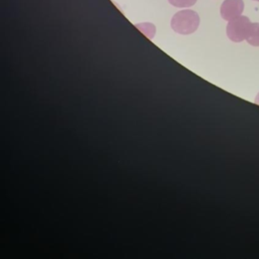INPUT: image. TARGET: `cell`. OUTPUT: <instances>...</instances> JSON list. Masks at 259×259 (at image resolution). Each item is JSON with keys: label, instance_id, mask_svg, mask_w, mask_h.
I'll list each match as a JSON object with an SVG mask.
<instances>
[{"label": "cell", "instance_id": "1", "mask_svg": "<svg viewBox=\"0 0 259 259\" xmlns=\"http://www.w3.org/2000/svg\"><path fill=\"white\" fill-rule=\"evenodd\" d=\"M199 25L198 14L190 9H184L176 12L171 19L172 29L180 34H190L194 32Z\"/></svg>", "mask_w": 259, "mask_h": 259}, {"label": "cell", "instance_id": "2", "mask_svg": "<svg viewBox=\"0 0 259 259\" xmlns=\"http://www.w3.org/2000/svg\"><path fill=\"white\" fill-rule=\"evenodd\" d=\"M253 28V22L247 16H238L231 19L227 24L226 32L228 37L234 42H240L250 35Z\"/></svg>", "mask_w": 259, "mask_h": 259}, {"label": "cell", "instance_id": "3", "mask_svg": "<svg viewBox=\"0 0 259 259\" xmlns=\"http://www.w3.org/2000/svg\"><path fill=\"white\" fill-rule=\"evenodd\" d=\"M244 10L243 0H225L221 5V16L230 21L242 14Z\"/></svg>", "mask_w": 259, "mask_h": 259}, {"label": "cell", "instance_id": "4", "mask_svg": "<svg viewBox=\"0 0 259 259\" xmlns=\"http://www.w3.org/2000/svg\"><path fill=\"white\" fill-rule=\"evenodd\" d=\"M135 26L141 30L146 36H148L150 39L153 38V36L155 35L156 32V27L154 24L150 23V22H143V23H138L135 24Z\"/></svg>", "mask_w": 259, "mask_h": 259}, {"label": "cell", "instance_id": "5", "mask_svg": "<svg viewBox=\"0 0 259 259\" xmlns=\"http://www.w3.org/2000/svg\"><path fill=\"white\" fill-rule=\"evenodd\" d=\"M249 45L259 47V23L253 22V28L250 35L246 39Z\"/></svg>", "mask_w": 259, "mask_h": 259}, {"label": "cell", "instance_id": "6", "mask_svg": "<svg viewBox=\"0 0 259 259\" xmlns=\"http://www.w3.org/2000/svg\"><path fill=\"white\" fill-rule=\"evenodd\" d=\"M169 3L175 7L186 8L194 5L197 0H168Z\"/></svg>", "mask_w": 259, "mask_h": 259}, {"label": "cell", "instance_id": "7", "mask_svg": "<svg viewBox=\"0 0 259 259\" xmlns=\"http://www.w3.org/2000/svg\"><path fill=\"white\" fill-rule=\"evenodd\" d=\"M255 103H256V104H259V93L257 94V96H256V98H255Z\"/></svg>", "mask_w": 259, "mask_h": 259}, {"label": "cell", "instance_id": "8", "mask_svg": "<svg viewBox=\"0 0 259 259\" xmlns=\"http://www.w3.org/2000/svg\"><path fill=\"white\" fill-rule=\"evenodd\" d=\"M253 1H258L259 2V0H253Z\"/></svg>", "mask_w": 259, "mask_h": 259}]
</instances>
